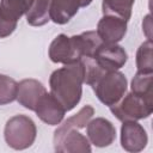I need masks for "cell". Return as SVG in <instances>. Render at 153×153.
I'll list each match as a JSON object with an SVG mask.
<instances>
[{
  "mask_svg": "<svg viewBox=\"0 0 153 153\" xmlns=\"http://www.w3.org/2000/svg\"><path fill=\"white\" fill-rule=\"evenodd\" d=\"M17 87L18 82L14 79L0 74V105L12 103L17 99Z\"/></svg>",
  "mask_w": 153,
  "mask_h": 153,
  "instance_id": "obj_22",
  "label": "cell"
},
{
  "mask_svg": "<svg viewBox=\"0 0 153 153\" xmlns=\"http://www.w3.org/2000/svg\"><path fill=\"white\" fill-rule=\"evenodd\" d=\"M86 126L87 139L96 147L110 146L116 139V129L114 124L106 118L97 117L92 121H88Z\"/></svg>",
  "mask_w": 153,
  "mask_h": 153,
  "instance_id": "obj_9",
  "label": "cell"
},
{
  "mask_svg": "<svg viewBox=\"0 0 153 153\" xmlns=\"http://www.w3.org/2000/svg\"><path fill=\"white\" fill-rule=\"evenodd\" d=\"M33 0H0V38L10 36Z\"/></svg>",
  "mask_w": 153,
  "mask_h": 153,
  "instance_id": "obj_6",
  "label": "cell"
},
{
  "mask_svg": "<svg viewBox=\"0 0 153 153\" xmlns=\"http://www.w3.org/2000/svg\"><path fill=\"white\" fill-rule=\"evenodd\" d=\"M80 0H51L50 20L55 24L68 23L79 11Z\"/></svg>",
  "mask_w": 153,
  "mask_h": 153,
  "instance_id": "obj_15",
  "label": "cell"
},
{
  "mask_svg": "<svg viewBox=\"0 0 153 153\" xmlns=\"http://www.w3.org/2000/svg\"><path fill=\"white\" fill-rule=\"evenodd\" d=\"M127 78L118 71L105 73L93 86L97 98L105 105L111 106L117 103L127 91Z\"/></svg>",
  "mask_w": 153,
  "mask_h": 153,
  "instance_id": "obj_4",
  "label": "cell"
},
{
  "mask_svg": "<svg viewBox=\"0 0 153 153\" xmlns=\"http://www.w3.org/2000/svg\"><path fill=\"white\" fill-rule=\"evenodd\" d=\"M96 31L103 43H117L127 33V22L115 16H103Z\"/></svg>",
  "mask_w": 153,
  "mask_h": 153,
  "instance_id": "obj_11",
  "label": "cell"
},
{
  "mask_svg": "<svg viewBox=\"0 0 153 153\" xmlns=\"http://www.w3.org/2000/svg\"><path fill=\"white\" fill-rule=\"evenodd\" d=\"M92 2V0H80V7H86Z\"/></svg>",
  "mask_w": 153,
  "mask_h": 153,
  "instance_id": "obj_23",
  "label": "cell"
},
{
  "mask_svg": "<svg viewBox=\"0 0 153 153\" xmlns=\"http://www.w3.org/2000/svg\"><path fill=\"white\" fill-rule=\"evenodd\" d=\"M135 0H103L102 10L104 16H115L126 22L130 19Z\"/></svg>",
  "mask_w": 153,
  "mask_h": 153,
  "instance_id": "obj_18",
  "label": "cell"
},
{
  "mask_svg": "<svg viewBox=\"0 0 153 153\" xmlns=\"http://www.w3.org/2000/svg\"><path fill=\"white\" fill-rule=\"evenodd\" d=\"M94 114V109L91 105H85L82 106L75 115L72 117L67 118L54 133V146L59 143V141L62 139V136L71 129H81L85 128L91 117Z\"/></svg>",
  "mask_w": 153,
  "mask_h": 153,
  "instance_id": "obj_14",
  "label": "cell"
},
{
  "mask_svg": "<svg viewBox=\"0 0 153 153\" xmlns=\"http://www.w3.org/2000/svg\"><path fill=\"white\" fill-rule=\"evenodd\" d=\"M80 62L84 67V82L90 85L91 87L108 72H105L99 65L98 62L93 59V57H81Z\"/></svg>",
  "mask_w": 153,
  "mask_h": 153,
  "instance_id": "obj_20",
  "label": "cell"
},
{
  "mask_svg": "<svg viewBox=\"0 0 153 153\" xmlns=\"http://www.w3.org/2000/svg\"><path fill=\"white\" fill-rule=\"evenodd\" d=\"M35 122L25 115H16L11 117L5 126L4 136L6 143L13 149L29 148L36 139Z\"/></svg>",
  "mask_w": 153,
  "mask_h": 153,
  "instance_id": "obj_2",
  "label": "cell"
},
{
  "mask_svg": "<svg viewBox=\"0 0 153 153\" xmlns=\"http://www.w3.org/2000/svg\"><path fill=\"white\" fill-rule=\"evenodd\" d=\"M84 67L80 61L65 65L54 71L49 79L50 93L62 104L66 111L78 105L82 94Z\"/></svg>",
  "mask_w": 153,
  "mask_h": 153,
  "instance_id": "obj_1",
  "label": "cell"
},
{
  "mask_svg": "<svg viewBox=\"0 0 153 153\" xmlns=\"http://www.w3.org/2000/svg\"><path fill=\"white\" fill-rule=\"evenodd\" d=\"M153 73L137 72L131 80V92L143 98L145 100L153 103Z\"/></svg>",
  "mask_w": 153,
  "mask_h": 153,
  "instance_id": "obj_17",
  "label": "cell"
},
{
  "mask_svg": "<svg viewBox=\"0 0 153 153\" xmlns=\"http://www.w3.org/2000/svg\"><path fill=\"white\" fill-rule=\"evenodd\" d=\"M153 43L152 39L143 42L136 53V67L137 72L153 73V56H152Z\"/></svg>",
  "mask_w": 153,
  "mask_h": 153,
  "instance_id": "obj_21",
  "label": "cell"
},
{
  "mask_svg": "<svg viewBox=\"0 0 153 153\" xmlns=\"http://www.w3.org/2000/svg\"><path fill=\"white\" fill-rule=\"evenodd\" d=\"M93 59L105 72H112L124 66L128 55L124 48L117 43H103L96 51Z\"/></svg>",
  "mask_w": 153,
  "mask_h": 153,
  "instance_id": "obj_7",
  "label": "cell"
},
{
  "mask_svg": "<svg viewBox=\"0 0 153 153\" xmlns=\"http://www.w3.org/2000/svg\"><path fill=\"white\" fill-rule=\"evenodd\" d=\"M76 37L81 48L82 57H93L98 48L103 44V41L98 36L97 31H85L80 35H76Z\"/></svg>",
  "mask_w": 153,
  "mask_h": 153,
  "instance_id": "obj_19",
  "label": "cell"
},
{
  "mask_svg": "<svg viewBox=\"0 0 153 153\" xmlns=\"http://www.w3.org/2000/svg\"><path fill=\"white\" fill-rule=\"evenodd\" d=\"M49 57L55 63L68 65L80 61L82 57L81 48L76 35L69 37L65 33H60L54 38L49 47Z\"/></svg>",
  "mask_w": 153,
  "mask_h": 153,
  "instance_id": "obj_5",
  "label": "cell"
},
{
  "mask_svg": "<svg viewBox=\"0 0 153 153\" xmlns=\"http://www.w3.org/2000/svg\"><path fill=\"white\" fill-rule=\"evenodd\" d=\"M55 147V151L59 153H90L91 142L86 136L79 133V129L68 130L59 143Z\"/></svg>",
  "mask_w": 153,
  "mask_h": 153,
  "instance_id": "obj_13",
  "label": "cell"
},
{
  "mask_svg": "<svg viewBox=\"0 0 153 153\" xmlns=\"http://www.w3.org/2000/svg\"><path fill=\"white\" fill-rule=\"evenodd\" d=\"M110 111L121 122L137 121L147 118L153 111V103L145 100L133 92L123 94V97L110 106Z\"/></svg>",
  "mask_w": 153,
  "mask_h": 153,
  "instance_id": "obj_3",
  "label": "cell"
},
{
  "mask_svg": "<svg viewBox=\"0 0 153 153\" xmlns=\"http://www.w3.org/2000/svg\"><path fill=\"white\" fill-rule=\"evenodd\" d=\"M35 112L44 123L49 126H56L63 120L66 110L51 93L45 92L36 104Z\"/></svg>",
  "mask_w": 153,
  "mask_h": 153,
  "instance_id": "obj_10",
  "label": "cell"
},
{
  "mask_svg": "<svg viewBox=\"0 0 153 153\" xmlns=\"http://www.w3.org/2000/svg\"><path fill=\"white\" fill-rule=\"evenodd\" d=\"M51 0H33L26 12V22L32 26L45 25L50 20Z\"/></svg>",
  "mask_w": 153,
  "mask_h": 153,
  "instance_id": "obj_16",
  "label": "cell"
},
{
  "mask_svg": "<svg viewBox=\"0 0 153 153\" xmlns=\"http://www.w3.org/2000/svg\"><path fill=\"white\" fill-rule=\"evenodd\" d=\"M148 142L145 128L136 121H126L121 127V146L124 151L136 153L142 151Z\"/></svg>",
  "mask_w": 153,
  "mask_h": 153,
  "instance_id": "obj_8",
  "label": "cell"
},
{
  "mask_svg": "<svg viewBox=\"0 0 153 153\" xmlns=\"http://www.w3.org/2000/svg\"><path fill=\"white\" fill-rule=\"evenodd\" d=\"M47 92L42 82L36 79H24L18 82L17 87V100L24 108L35 111L36 104L41 97Z\"/></svg>",
  "mask_w": 153,
  "mask_h": 153,
  "instance_id": "obj_12",
  "label": "cell"
}]
</instances>
